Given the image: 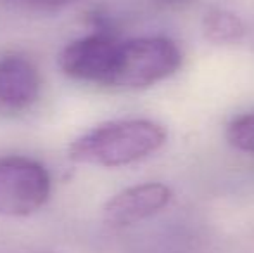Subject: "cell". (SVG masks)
I'll use <instances>...</instances> for the list:
<instances>
[{"label":"cell","instance_id":"1","mask_svg":"<svg viewBox=\"0 0 254 253\" xmlns=\"http://www.w3.org/2000/svg\"><path fill=\"white\" fill-rule=\"evenodd\" d=\"M166 128L152 120H116L92 128L69 146L76 163L116 169L151 156L164 146Z\"/></svg>","mask_w":254,"mask_h":253},{"label":"cell","instance_id":"2","mask_svg":"<svg viewBox=\"0 0 254 253\" xmlns=\"http://www.w3.org/2000/svg\"><path fill=\"white\" fill-rule=\"evenodd\" d=\"M182 66V52L166 37H142L118 42L104 82L107 87L138 88L152 87L166 80Z\"/></svg>","mask_w":254,"mask_h":253},{"label":"cell","instance_id":"3","mask_svg":"<svg viewBox=\"0 0 254 253\" xmlns=\"http://www.w3.org/2000/svg\"><path fill=\"white\" fill-rule=\"evenodd\" d=\"M51 196V175L38 162L24 156L0 158V215L28 217Z\"/></svg>","mask_w":254,"mask_h":253},{"label":"cell","instance_id":"4","mask_svg":"<svg viewBox=\"0 0 254 253\" xmlns=\"http://www.w3.org/2000/svg\"><path fill=\"white\" fill-rule=\"evenodd\" d=\"M118 42L106 31L78 38L61 52V70L74 80L104 85Z\"/></svg>","mask_w":254,"mask_h":253},{"label":"cell","instance_id":"5","mask_svg":"<svg viewBox=\"0 0 254 253\" xmlns=\"http://www.w3.org/2000/svg\"><path fill=\"white\" fill-rule=\"evenodd\" d=\"M171 199V189L161 182H145L127 187L104 206V222L114 229L133 226L159 213Z\"/></svg>","mask_w":254,"mask_h":253},{"label":"cell","instance_id":"6","mask_svg":"<svg viewBox=\"0 0 254 253\" xmlns=\"http://www.w3.org/2000/svg\"><path fill=\"white\" fill-rule=\"evenodd\" d=\"M42 78L37 66L24 56L0 59V108L26 109L40 95Z\"/></svg>","mask_w":254,"mask_h":253},{"label":"cell","instance_id":"7","mask_svg":"<svg viewBox=\"0 0 254 253\" xmlns=\"http://www.w3.org/2000/svg\"><path fill=\"white\" fill-rule=\"evenodd\" d=\"M202 33L211 44L228 45L244 37L246 26L237 14L225 9H211L202 19Z\"/></svg>","mask_w":254,"mask_h":253},{"label":"cell","instance_id":"8","mask_svg":"<svg viewBox=\"0 0 254 253\" xmlns=\"http://www.w3.org/2000/svg\"><path fill=\"white\" fill-rule=\"evenodd\" d=\"M227 141L235 149L254 153V113L234 118L225 130Z\"/></svg>","mask_w":254,"mask_h":253},{"label":"cell","instance_id":"9","mask_svg":"<svg viewBox=\"0 0 254 253\" xmlns=\"http://www.w3.org/2000/svg\"><path fill=\"white\" fill-rule=\"evenodd\" d=\"M17 5L33 7V9H59V7L73 5V3L83 2V0H9Z\"/></svg>","mask_w":254,"mask_h":253},{"label":"cell","instance_id":"10","mask_svg":"<svg viewBox=\"0 0 254 253\" xmlns=\"http://www.w3.org/2000/svg\"><path fill=\"white\" fill-rule=\"evenodd\" d=\"M164 3H182V2H187V0H163Z\"/></svg>","mask_w":254,"mask_h":253}]
</instances>
